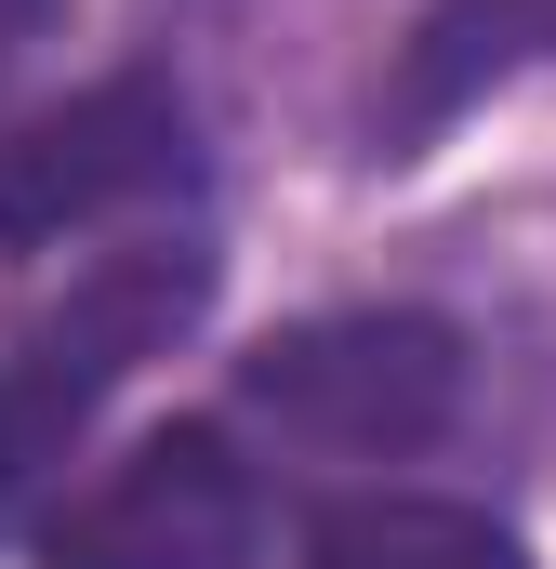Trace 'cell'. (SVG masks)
I'll return each instance as SVG.
<instances>
[{
    "label": "cell",
    "instance_id": "1",
    "mask_svg": "<svg viewBox=\"0 0 556 569\" xmlns=\"http://www.w3.org/2000/svg\"><path fill=\"white\" fill-rule=\"evenodd\" d=\"M199 305H212V252L199 239H146V252H107L93 279L0 358V530L27 517V490L93 437V411L133 385L146 358H172L199 331Z\"/></svg>",
    "mask_w": 556,
    "mask_h": 569
},
{
    "label": "cell",
    "instance_id": "2",
    "mask_svg": "<svg viewBox=\"0 0 556 569\" xmlns=\"http://www.w3.org/2000/svg\"><path fill=\"white\" fill-rule=\"evenodd\" d=\"M239 398L266 411L291 450H424V437L464 411V331L424 318V305H358V318H305L266 331L239 358Z\"/></svg>",
    "mask_w": 556,
    "mask_h": 569
},
{
    "label": "cell",
    "instance_id": "3",
    "mask_svg": "<svg viewBox=\"0 0 556 569\" xmlns=\"http://www.w3.org/2000/svg\"><path fill=\"white\" fill-rule=\"evenodd\" d=\"M252 543H266L252 463L212 425H159L40 530V569H252Z\"/></svg>",
    "mask_w": 556,
    "mask_h": 569
},
{
    "label": "cell",
    "instance_id": "4",
    "mask_svg": "<svg viewBox=\"0 0 556 569\" xmlns=\"http://www.w3.org/2000/svg\"><path fill=\"white\" fill-rule=\"evenodd\" d=\"M159 186H186V93L172 80H93V93L0 133V239L107 226Z\"/></svg>",
    "mask_w": 556,
    "mask_h": 569
},
{
    "label": "cell",
    "instance_id": "5",
    "mask_svg": "<svg viewBox=\"0 0 556 569\" xmlns=\"http://www.w3.org/2000/svg\"><path fill=\"white\" fill-rule=\"evenodd\" d=\"M305 569H530V557L504 517H477L450 490H345L305 530Z\"/></svg>",
    "mask_w": 556,
    "mask_h": 569
},
{
    "label": "cell",
    "instance_id": "6",
    "mask_svg": "<svg viewBox=\"0 0 556 569\" xmlns=\"http://www.w3.org/2000/svg\"><path fill=\"white\" fill-rule=\"evenodd\" d=\"M53 13H67V0H0V80H13V67L53 40Z\"/></svg>",
    "mask_w": 556,
    "mask_h": 569
}]
</instances>
